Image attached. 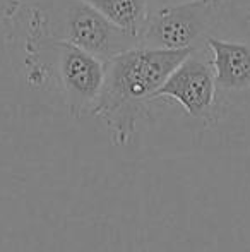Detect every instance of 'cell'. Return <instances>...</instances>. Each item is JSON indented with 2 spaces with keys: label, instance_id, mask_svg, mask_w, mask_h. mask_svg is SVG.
Listing matches in <instances>:
<instances>
[{
  "label": "cell",
  "instance_id": "obj_10",
  "mask_svg": "<svg viewBox=\"0 0 250 252\" xmlns=\"http://www.w3.org/2000/svg\"><path fill=\"white\" fill-rule=\"evenodd\" d=\"M187 2H195V0H149V12L161 9V7L177 5V3H187Z\"/></svg>",
  "mask_w": 250,
  "mask_h": 252
},
{
  "label": "cell",
  "instance_id": "obj_7",
  "mask_svg": "<svg viewBox=\"0 0 250 252\" xmlns=\"http://www.w3.org/2000/svg\"><path fill=\"white\" fill-rule=\"evenodd\" d=\"M105 17L139 40L140 30L149 16V0H84Z\"/></svg>",
  "mask_w": 250,
  "mask_h": 252
},
{
  "label": "cell",
  "instance_id": "obj_5",
  "mask_svg": "<svg viewBox=\"0 0 250 252\" xmlns=\"http://www.w3.org/2000/svg\"><path fill=\"white\" fill-rule=\"evenodd\" d=\"M168 98L180 103L189 117L204 124H214L220 112L214 70L207 47L195 48L178 63L158 90L154 101Z\"/></svg>",
  "mask_w": 250,
  "mask_h": 252
},
{
  "label": "cell",
  "instance_id": "obj_3",
  "mask_svg": "<svg viewBox=\"0 0 250 252\" xmlns=\"http://www.w3.org/2000/svg\"><path fill=\"white\" fill-rule=\"evenodd\" d=\"M45 28L55 38L107 62L111 57L139 47V40L105 17L84 0H48L38 5Z\"/></svg>",
  "mask_w": 250,
  "mask_h": 252
},
{
  "label": "cell",
  "instance_id": "obj_9",
  "mask_svg": "<svg viewBox=\"0 0 250 252\" xmlns=\"http://www.w3.org/2000/svg\"><path fill=\"white\" fill-rule=\"evenodd\" d=\"M214 5L218 7L220 17L223 16L235 17V19L250 21V0H213Z\"/></svg>",
  "mask_w": 250,
  "mask_h": 252
},
{
  "label": "cell",
  "instance_id": "obj_8",
  "mask_svg": "<svg viewBox=\"0 0 250 252\" xmlns=\"http://www.w3.org/2000/svg\"><path fill=\"white\" fill-rule=\"evenodd\" d=\"M23 0H0V50L14 31V19Z\"/></svg>",
  "mask_w": 250,
  "mask_h": 252
},
{
  "label": "cell",
  "instance_id": "obj_1",
  "mask_svg": "<svg viewBox=\"0 0 250 252\" xmlns=\"http://www.w3.org/2000/svg\"><path fill=\"white\" fill-rule=\"evenodd\" d=\"M190 52L134 47L105 62L103 83L91 113L105 122L111 143H130L158 90Z\"/></svg>",
  "mask_w": 250,
  "mask_h": 252
},
{
  "label": "cell",
  "instance_id": "obj_4",
  "mask_svg": "<svg viewBox=\"0 0 250 252\" xmlns=\"http://www.w3.org/2000/svg\"><path fill=\"white\" fill-rule=\"evenodd\" d=\"M221 17L213 0L168 5L149 12L139 34V47L154 50H195L206 41Z\"/></svg>",
  "mask_w": 250,
  "mask_h": 252
},
{
  "label": "cell",
  "instance_id": "obj_2",
  "mask_svg": "<svg viewBox=\"0 0 250 252\" xmlns=\"http://www.w3.org/2000/svg\"><path fill=\"white\" fill-rule=\"evenodd\" d=\"M24 70L31 86L54 90L70 115L81 119L93 112L103 83L105 62L48 33L40 7L33 5L24 45Z\"/></svg>",
  "mask_w": 250,
  "mask_h": 252
},
{
  "label": "cell",
  "instance_id": "obj_6",
  "mask_svg": "<svg viewBox=\"0 0 250 252\" xmlns=\"http://www.w3.org/2000/svg\"><path fill=\"white\" fill-rule=\"evenodd\" d=\"M206 47L214 70L218 101L250 93V41L223 40L211 34Z\"/></svg>",
  "mask_w": 250,
  "mask_h": 252
}]
</instances>
